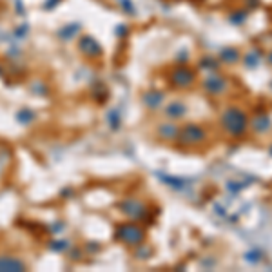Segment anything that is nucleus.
I'll return each instance as SVG.
<instances>
[{
  "instance_id": "nucleus-8",
  "label": "nucleus",
  "mask_w": 272,
  "mask_h": 272,
  "mask_svg": "<svg viewBox=\"0 0 272 272\" xmlns=\"http://www.w3.org/2000/svg\"><path fill=\"white\" fill-rule=\"evenodd\" d=\"M78 33H80V24L75 22V24H65L63 27H60L56 35H58L60 40L67 42V40H73V38H75Z\"/></svg>"
},
{
  "instance_id": "nucleus-18",
  "label": "nucleus",
  "mask_w": 272,
  "mask_h": 272,
  "mask_svg": "<svg viewBox=\"0 0 272 272\" xmlns=\"http://www.w3.org/2000/svg\"><path fill=\"white\" fill-rule=\"evenodd\" d=\"M123 4H125V11H127V13H134V6H132L129 0H123Z\"/></svg>"
},
{
  "instance_id": "nucleus-3",
  "label": "nucleus",
  "mask_w": 272,
  "mask_h": 272,
  "mask_svg": "<svg viewBox=\"0 0 272 272\" xmlns=\"http://www.w3.org/2000/svg\"><path fill=\"white\" fill-rule=\"evenodd\" d=\"M180 142L183 145H198L207 138V132L203 131V127H199L198 123H187L178 134Z\"/></svg>"
},
{
  "instance_id": "nucleus-20",
  "label": "nucleus",
  "mask_w": 272,
  "mask_h": 272,
  "mask_svg": "<svg viewBox=\"0 0 272 272\" xmlns=\"http://www.w3.org/2000/svg\"><path fill=\"white\" fill-rule=\"evenodd\" d=\"M0 73H2V69H0Z\"/></svg>"
},
{
  "instance_id": "nucleus-15",
  "label": "nucleus",
  "mask_w": 272,
  "mask_h": 272,
  "mask_svg": "<svg viewBox=\"0 0 272 272\" xmlns=\"http://www.w3.org/2000/svg\"><path fill=\"white\" fill-rule=\"evenodd\" d=\"M218 58H214V56H203V58L199 60V67L201 69H209V71H216L218 69Z\"/></svg>"
},
{
  "instance_id": "nucleus-19",
  "label": "nucleus",
  "mask_w": 272,
  "mask_h": 272,
  "mask_svg": "<svg viewBox=\"0 0 272 272\" xmlns=\"http://www.w3.org/2000/svg\"><path fill=\"white\" fill-rule=\"evenodd\" d=\"M268 60H270V62H272V54H270V58H268Z\"/></svg>"
},
{
  "instance_id": "nucleus-7",
  "label": "nucleus",
  "mask_w": 272,
  "mask_h": 272,
  "mask_svg": "<svg viewBox=\"0 0 272 272\" xmlns=\"http://www.w3.org/2000/svg\"><path fill=\"white\" fill-rule=\"evenodd\" d=\"M272 129V120L268 114L265 113H259L256 114V118L252 120V131L258 132V134H265Z\"/></svg>"
},
{
  "instance_id": "nucleus-13",
  "label": "nucleus",
  "mask_w": 272,
  "mask_h": 272,
  "mask_svg": "<svg viewBox=\"0 0 272 272\" xmlns=\"http://www.w3.org/2000/svg\"><path fill=\"white\" fill-rule=\"evenodd\" d=\"M162 100H163V93H160V91H149V93H145L144 95V104L151 109L160 107Z\"/></svg>"
},
{
  "instance_id": "nucleus-11",
  "label": "nucleus",
  "mask_w": 272,
  "mask_h": 272,
  "mask_svg": "<svg viewBox=\"0 0 272 272\" xmlns=\"http://www.w3.org/2000/svg\"><path fill=\"white\" fill-rule=\"evenodd\" d=\"M187 113V105L183 104V102H172V104L167 105V109H165V114H167L169 118H181L185 116Z\"/></svg>"
},
{
  "instance_id": "nucleus-14",
  "label": "nucleus",
  "mask_w": 272,
  "mask_h": 272,
  "mask_svg": "<svg viewBox=\"0 0 272 272\" xmlns=\"http://www.w3.org/2000/svg\"><path fill=\"white\" fill-rule=\"evenodd\" d=\"M261 51H258V49H252V51H249V53L245 54V63L249 65V67H256L259 63V60H261Z\"/></svg>"
},
{
  "instance_id": "nucleus-5",
  "label": "nucleus",
  "mask_w": 272,
  "mask_h": 272,
  "mask_svg": "<svg viewBox=\"0 0 272 272\" xmlns=\"http://www.w3.org/2000/svg\"><path fill=\"white\" fill-rule=\"evenodd\" d=\"M203 87L211 95H222V93L227 91V87H229V82H227V78H223L222 75L214 73V75H209L203 80Z\"/></svg>"
},
{
  "instance_id": "nucleus-6",
  "label": "nucleus",
  "mask_w": 272,
  "mask_h": 272,
  "mask_svg": "<svg viewBox=\"0 0 272 272\" xmlns=\"http://www.w3.org/2000/svg\"><path fill=\"white\" fill-rule=\"evenodd\" d=\"M78 49L82 51V53H86L87 56H100L102 54V47H100V44L96 42V38H93V36L89 35H84L78 40Z\"/></svg>"
},
{
  "instance_id": "nucleus-17",
  "label": "nucleus",
  "mask_w": 272,
  "mask_h": 272,
  "mask_svg": "<svg viewBox=\"0 0 272 272\" xmlns=\"http://www.w3.org/2000/svg\"><path fill=\"white\" fill-rule=\"evenodd\" d=\"M15 268H24L22 263H18V261H13V259H2L0 261V270H15Z\"/></svg>"
},
{
  "instance_id": "nucleus-16",
  "label": "nucleus",
  "mask_w": 272,
  "mask_h": 272,
  "mask_svg": "<svg viewBox=\"0 0 272 272\" xmlns=\"http://www.w3.org/2000/svg\"><path fill=\"white\" fill-rule=\"evenodd\" d=\"M245 18H247V11H243V9H240V11H234V13L229 17V20H231L234 26H241V24L245 22Z\"/></svg>"
},
{
  "instance_id": "nucleus-10",
  "label": "nucleus",
  "mask_w": 272,
  "mask_h": 272,
  "mask_svg": "<svg viewBox=\"0 0 272 272\" xmlns=\"http://www.w3.org/2000/svg\"><path fill=\"white\" fill-rule=\"evenodd\" d=\"M158 134L162 140H176L178 134H180V131H178V127L174 125V123H163V125H160L158 129Z\"/></svg>"
},
{
  "instance_id": "nucleus-4",
  "label": "nucleus",
  "mask_w": 272,
  "mask_h": 272,
  "mask_svg": "<svg viewBox=\"0 0 272 272\" xmlns=\"http://www.w3.org/2000/svg\"><path fill=\"white\" fill-rule=\"evenodd\" d=\"M194 80H196V73L190 67H187V65H178V67H174L171 73L172 86L180 87V89H185V87L192 86Z\"/></svg>"
},
{
  "instance_id": "nucleus-1",
  "label": "nucleus",
  "mask_w": 272,
  "mask_h": 272,
  "mask_svg": "<svg viewBox=\"0 0 272 272\" xmlns=\"http://www.w3.org/2000/svg\"><path fill=\"white\" fill-rule=\"evenodd\" d=\"M222 125L229 134L241 136L249 127V118H247L243 109L229 107L222 116Z\"/></svg>"
},
{
  "instance_id": "nucleus-9",
  "label": "nucleus",
  "mask_w": 272,
  "mask_h": 272,
  "mask_svg": "<svg viewBox=\"0 0 272 272\" xmlns=\"http://www.w3.org/2000/svg\"><path fill=\"white\" fill-rule=\"evenodd\" d=\"M218 56H220V60L225 63H238L241 58L240 51L236 49V47H223V49L218 53Z\"/></svg>"
},
{
  "instance_id": "nucleus-12",
  "label": "nucleus",
  "mask_w": 272,
  "mask_h": 272,
  "mask_svg": "<svg viewBox=\"0 0 272 272\" xmlns=\"http://www.w3.org/2000/svg\"><path fill=\"white\" fill-rule=\"evenodd\" d=\"M123 213L127 216H132V218H142L144 216V205L140 201H136V199H127L125 207H123Z\"/></svg>"
},
{
  "instance_id": "nucleus-2",
  "label": "nucleus",
  "mask_w": 272,
  "mask_h": 272,
  "mask_svg": "<svg viewBox=\"0 0 272 272\" xmlns=\"http://www.w3.org/2000/svg\"><path fill=\"white\" fill-rule=\"evenodd\" d=\"M116 238L125 245H140L144 241V229L134 223H125L118 227Z\"/></svg>"
}]
</instances>
